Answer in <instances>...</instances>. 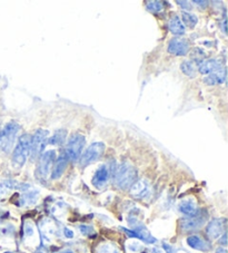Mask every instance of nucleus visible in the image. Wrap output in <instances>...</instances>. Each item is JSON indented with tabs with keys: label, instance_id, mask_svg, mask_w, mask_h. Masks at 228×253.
<instances>
[{
	"label": "nucleus",
	"instance_id": "2eb2a0df",
	"mask_svg": "<svg viewBox=\"0 0 228 253\" xmlns=\"http://www.w3.org/2000/svg\"><path fill=\"white\" fill-rule=\"evenodd\" d=\"M223 65L217 59H208L199 64V72L201 74H212L223 69Z\"/></svg>",
	"mask_w": 228,
	"mask_h": 253
},
{
	"label": "nucleus",
	"instance_id": "aec40b11",
	"mask_svg": "<svg viewBox=\"0 0 228 253\" xmlns=\"http://www.w3.org/2000/svg\"><path fill=\"white\" fill-rule=\"evenodd\" d=\"M38 198V192L33 191V192H26V193L21 196L19 202V206H29V204H34L37 201Z\"/></svg>",
	"mask_w": 228,
	"mask_h": 253
},
{
	"label": "nucleus",
	"instance_id": "f257e3e1",
	"mask_svg": "<svg viewBox=\"0 0 228 253\" xmlns=\"http://www.w3.org/2000/svg\"><path fill=\"white\" fill-rule=\"evenodd\" d=\"M138 173L130 163L124 162L116 169L114 174V183L119 190H128L137 181Z\"/></svg>",
	"mask_w": 228,
	"mask_h": 253
},
{
	"label": "nucleus",
	"instance_id": "72a5a7b5",
	"mask_svg": "<svg viewBox=\"0 0 228 253\" xmlns=\"http://www.w3.org/2000/svg\"><path fill=\"white\" fill-rule=\"evenodd\" d=\"M152 253H165L163 250H160V249H158V248H154L152 250Z\"/></svg>",
	"mask_w": 228,
	"mask_h": 253
},
{
	"label": "nucleus",
	"instance_id": "cd10ccee",
	"mask_svg": "<svg viewBox=\"0 0 228 253\" xmlns=\"http://www.w3.org/2000/svg\"><path fill=\"white\" fill-rule=\"evenodd\" d=\"M127 247H128V250L130 252H138L140 249H142V247H140V244L137 243V242H131Z\"/></svg>",
	"mask_w": 228,
	"mask_h": 253
},
{
	"label": "nucleus",
	"instance_id": "7ed1b4c3",
	"mask_svg": "<svg viewBox=\"0 0 228 253\" xmlns=\"http://www.w3.org/2000/svg\"><path fill=\"white\" fill-rule=\"evenodd\" d=\"M19 129L20 126L17 122H10L2 130H0V148H1V151L8 153L11 150Z\"/></svg>",
	"mask_w": 228,
	"mask_h": 253
},
{
	"label": "nucleus",
	"instance_id": "473e14b6",
	"mask_svg": "<svg viewBox=\"0 0 228 253\" xmlns=\"http://www.w3.org/2000/svg\"><path fill=\"white\" fill-rule=\"evenodd\" d=\"M164 249H165L166 253H173V248L168 246V244H164Z\"/></svg>",
	"mask_w": 228,
	"mask_h": 253
},
{
	"label": "nucleus",
	"instance_id": "ddd939ff",
	"mask_svg": "<svg viewBox=\"0 0 228 253\" xmlns=\"http://www.w3.org/2000/svg\"><path fill=\"white\" fill-rule=\"evenodd\" d=\"M68 161L69 160L66 154H61L59 158L57 159L51 172L52 180H57V178H59L61 175H63L64 172L66 171V168H67L68 165Z\"/></svg>",
	"mask_w": 228,
	"mask_h": 253
},
{
	"label": "nucleus",
	"instance_id": "4be33fe9",
	"mask_svg": "<svg viewBox=\"0 0 228 253\" xmlns=\"http://www.w3.org/2000/svg\"><path fill=\"white\" fill-rule=\"evenodd\" d=\"M183 24H185L186 26H188L190 28H194L195 26L198 23V18L197 16L194 14H190V12H183ZM184 25V26H185Z\"/></svg>",
	"mask_w": 228,
	"mask_h": 253
},
{
	"label": "nucleus",
	"instance_id": "423d86ee",
	"mask_svg": "<svg viewBox=\"0 0 228 253\" xmlns=\"http://www.w3.org/2000/svg\"><path fill=\"white\" fill-rule=\"evenodd\" d=\"M56 158L55 151H47L39 158L36 168V177L39 181H46L49 175L50 168Z\"/></svg>",
	"mask_w": 228,
	"mask_h": 253
},
{
	"label": "nucleus",
	"instance_id": "9d476101",
	"mask_svg": "<svg viewBox=\"0 0 228 253\" xmlns=\"http://www.w3.org/2000/svg\"><path fill=\"white\" fill-rule=\"evenodd\" d=\"M168 51L176 56H185L190 51V42L183 38H174L168 43Z\"/></svg>",
	"mask_w": 228,
	"mask_h": 253
},
{
	"label": "nucleus",
	"instance_id": "20e7f679",
	"mask_svg": "<svg viewBox=\"0 0 228 253\" xmlns=\"http://www.w3.org/2000/svg\"><path fill=\"white\" fill-rule=\"evenodd\" d=\"M48 135L49 132L47 129H37L30 139V156L33 161H36L42 155L45 147L48 143Z\"/></svg>",
	"mask_w": 228,
	"mask_h": 253
},
{
	"label": "nucleus",
	"instance_id": "39448f33",
	"mask_svg": "<svg viewBox=\"0 0 228 253\" xmlns=\"http://www.w3.org/2000/svg\"><path fill=\"white\" fill-rule=\"evenodd\" d=\"M86 145V137L81 134H74L69 137L67 146H66V155L70 161H77L80 159L82 150Z\"/></svg>",
	"mask_w": 228,
	"mask_h": 253
},
{
	"label": "nucleus",
	"instance_id": "9b49d317",
	"mask_svg": "<svg viewBox=\"0 0 228 253\" xmlns=\"http://www.w3.org/2000/svg\"><path fill=\"white\" fill-rule=\"evenodd\" d=\"M226 220L225 219H214L208 223L206 228V233L210 239L221 238V235L225 232Z\"/></svg>",
	"mask_w": 228,
	"mask_h": 253
},
{
	"label": "nucleus",
	"instance_id": "c85d7f7f",
	"mask_svg": "<svg viewBox=\"0 0 228 253\" xmlns=\"http://www.w3.org/2000/svg\"><path fill=\"white\" fill-rule=\"evenodd\" d=\"M176 3L177 5H179L181 6L182 8H184V9H187V10H190V9H191V6H190V1H181V0H178V1H176Z\"/></svg>",
	"mask_w": 228,
	"mask_h": 253
},
{
	"label": "nucleus",
	"instance_id": "f704fd0d",
	"mask_svg": "<svg viewBox=\"0 0 228 253\" xmlns=\"http://www.w3.org/2000/svg\"><path fill=\"white\" fill-rule=\"evenodd\" d=\"M216 253H227V251H226V249H224V248H218L216 250Z\"/></svg>",
	"mask_w": 228,
	"mask_h": 253
},
{
	"label": "nucleus",
	"instance_id": "e433bc0d",
	"mask_svg": "<svg viewBox=\"0 0 228 253\" xmlns=\"http://www.w3.org/2000/svg\"><path fill=\"white\" fill-rule=\"evenodd\" d=\"M3 253H15V252H10V251H8V252H3Z\"/></svg>",
	"mask_w": 228,
	"mask_h": 253
},
{
	"label": "nucleus",
	"instance_id": "c756f323",
	"mask_svg": "<svg viewBox=\"0 0 228 253\" xmlns=\"http://www.w3.org/2000/svg\"><path fill=\"white\" fill-rule=\"evenodd\" d=\"M64 234H65V237L67 238V239H73L74 235H75L74 234V231L68 229V228H65L64 229Z\"/></svg>",
	"mask_w": 228,
	"mask_h": 253
},
{
	"label": "nucleus",
	"instance_id": "dca6fc26",
	"mask_svg": "<svg viewBox=\"0 0 228 253\" xmlns=\"http://www.w3.org/2000/svg\"><path fill=\"white\" fill-rule=\"evenodd\" d=\"M178 210L181 211L183 214H185L187 216H192L198 212V208H197V204L194 200L188 199V200H184L179 203Z\"/></svg>",
	"mask_w": 228,
	"mask_h": 253
},
{
	"label": "nucleus",
	"instance_id": "f03ea898",
	"mask_svg": "<svg viewBox=\"0 0 228 253\" xmlns=\"http://www.w3.org/2000/svg\"><path fill=\"white\" fill-rule=\"evenodd\" d=\"M30 139H32V136L29 134H24L19 137L14 153H12V164H14V167H24L30 153Z\"/></svg>",
	"mask_w": 228,
	"mask_h": 253
},
{
	"label": "nucleus",
	"instance_id": "4468645a",
	"mask_svg": "<svg viewBox=\"0 0 228 253\" xmlns=\"http://www.w3.org/2000/svg\"><path fill=\"white\" fill-rule=\"evenodd\" d=\"M187 244L190 248L195 249V250H198L201 252H207L210 250V243L206 241V240L201 239L200 237H197V235H190V237L187 238Z\"/></svg>",
	"mask_w": 228,
	"mask_h": 253
},
{
	"label": "nucleus",
	"instance_id": "a211bd4d",
	"mask_svg": "<svg viewBox=\"0 0 228 253\" xmlns=\"http://www.w3.org/2000/svg\"><path fill=\"white\" fill-rule=\"evenodd\" d=\"M168 29L170 30V33L177 35V36H181V35L185 34V26H184L178 16H173L172 18L169 19Z\"/></svg>",
	"mask_w": 228,
	"mask_h": 253
},
{
	"label": "nucleus",
	"instance_id": "c9c22d12",
	"mask_svg": "<svg viewBox=\"0 0 228 253\" xmlns=\"http://www.w3.org/2000/svg\"><path fill=\"white\" fill-rule=\"evenodd\" d=\"M59 253H74V252L72 250H64V251H61Z\"/></svg>",
	"mask_w": 228,
	"mask_h": 253
},
{
	"label": "nucleus",
	"instance_id": "2f4dec72",
	"mask_svg": "<svg viewBox=\"0 0 228 253\" xmlns=\"http://www.w3.org/2000/svg\"><path fill=\"white\" fill-rule=\"evenodd\" d=\"M219 242H221L223 246H226V232L222 234V238H219Z\"/></svg>",
	"mask_w": 228,
	"mask_h": 253
},
{
	"label": "nucleus",
	"instance_id": "6e6552de",
	"mask_svg": "<svg viewBox=\"0 0 228 253\" xmlns=\"http://www.w3.org/2000/svg\"><path fill=\"white\" fill-rule=\"evenodd\" d=\"M206 217H207V214H206V213L205 214H201V213L198 211L195 215L188 216L186 219L182 220L181 228L184 232H190V231L198 230L205 224Z\"/></svg>",
	"mask_w": 228,
	"mask_h": 253
},
{
	"label": "nucleus",
	"instance_id": "5701e85b",
	"mask_svg": "<svg viewBox=\"0 0 228 253\" xmlns=\"http://www.w3.org/2000/svg\"><path fill=\"white\" fill-rule=\"evenodd\" d=\"M181 69H182V72L187 76H190V77L195 76V66L191 62H188V60H186V62L182 63Z\"/></svg>",
	"mask_w": 228,
	"mask_h": 253
},
{
	"label": "nucleus",
	"instance_id": "393cba45",
	"mask_svg": "<svg viewBox=\"0 0 228 253\" xmlns=\"http://www.w3.org/2000/svg\"><path fill=\"white\" fill-rule=\"evenodd\" d=\"M96 253H117L116 248L112 246V244H100L98 246V248L96 249Z\"/></svg>",
	"mask_w": 228,
	"mask_h": 253
},
{
	"label": "nucleus",
	"instance_id": "0eeeda50",
	"mask_svg": "<svg viewBox=\"0 0 228 253\" xmlns=\"http://www.w3.org/2000/svg\"><path fill=\"white\" fill-rule=\"evenodd\" d=\"M105 148H106V146L102 142H96L89 145L88 148L84 152V154H81L79 159L81 167H87V165L98 161L104 154Z\"/></svg>",
	"mask_w": 228,
	"mask_h": 253
},
{
	"label": "nucleus",
	"instance_id": "f8f14e48",
	"mask_svg": "<svg viewBox=\"0 0 228 253\" xmlns=\"http://www.w3.org/2000/svg\"><path fill=\"white\" fill-rule=\"evenodd\" d=\"M109 180V172L106 168V165H102L97 169L95 175L93 177V184L97 189H103L104 186H106Z\"/></svg>",
	"mask_w": 228,
	"mask_h": 253
},
{
	"label": "nucleus",
	"instance_id": "a878e982",
	"mask_svg": "<svg viewBox=\"0 0 228 253\" xmlns=\"http://www.w3.org/2000/svg\"><path fill=\"white\" fill-rule=\"evenodd\" d=\"M79 229L81 231V233L84 235H87V237H90V235H93L95 232L94 228L90 225H80Z\"/></svg>",
	"mask_w": 228,
	"mask_h": 253
},
{
	"label": "nucleus",
	"instance_id": "1a4fd4ad",
	"mask_svg": "<svg viewBox=\"0 0 228 253\" xmlns=\"http://www.w3.org/2000/svg\"><path fill=\"white\" fill-rule=\"evenodd\" d=\"M152 187L146 180H137L130 187V195L137 200H144L149 196Z\"/></svg>",
	"mask_w": 228,
	"mask_h": 253
},
{
	"label": "nucleus",
	"instance_id": "b1692460",
	"mask_svg": "<svg viewBox=\"0 0 228 253\" xmlns=\"http://www.w3.org/2000/svg\"><path fill=\"white\" fill-rule=\"evenodd\" d=\"M164 8V2L163 1H148L147 2V10L152 12V14H157V12H160Z\"/></svg>",
	"mask_w": 228,
	"mask_h": 253
},
{
	"label": "nucleus",
	"instance_id": "f3484780",
	"mask_svg": "<svg viewBox=\"0 0 228 253\" xmlns=\"http://www.w3.org/2000/svg\"><path fill=\"white\" fill-rule=\"evenodd\" d=\"M135 228L133 229V231L135 232V238L136 239H139L144 241L145 243H155L156 242V239L152 237V235L148 232L147 229L145 228L144 225H134Z\"/></svg>",
	"mask_w": 228,
	"mask_h": 253
},
{
	"label": "nucleus",
	"instance_id": "6ab92c4d",
	"mask_svg": "<svg viewBox=\"0 0 228 253\" xmlns=\"http://www.w3.org/2000/svg\"><path fill=\"white\" fill-rule=\"evenodd\" d=\"M226 81V69L223 68L221 71L218 72H215L209 74L207 77H205L204 82L206 84L208 85H218V84H222Z\"/></svg>",
	"mask_w": 228,
	"mask_h": 253
},
{
	"label": "nucleus",
	"instance_id": "bb28decb",
	"mask_svg": "<svg viewBox=\"0 0 228 253\" xmlns=\"http://www.w3.org/2000/svg\"><path fill=\"white\" fill-rule=\"evenodd\" d=\"M35 234V229H34V224L32 223H26L25 225V235L26 238H32Z\"/></svg>",
	"mask_w": 228,
	"mask_h": 253
},
{
	"label": "nucleus",
	"instance_id": "412c9836",
	"mask_svg": "<svg viewBox=\"0 0 228 253\" xmlns=\"http://www.w3.org/2000/svg\"><path fill=\"white\" fill-rule=\"evenodd\" d=\"M66 137H67V132L65 129H59L49 138L48 143L51 145H61L65 142Z\"/></svg>",
	"mask_w": 228,
	"mask_h": 253
},
{
	"label": "nucleus",
	"instance_id": "7c9ffc66",
	"mask_svg": "<svg viewBox=\"0 0 228 253\" xmlns=\"http://www.w3.org/2000/svg\"><path fill=\"white\" fill-rule=\"evenodd\" d=\"M194 3H196V5H198V7L199 8H203V9H205L206 7L208 6V1H205V0H203V1H199V0H194V1H192Z\"/></svg>",
	"mask_w": 228,
	"mask_h": 253
}]
</instances>
